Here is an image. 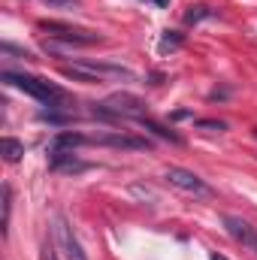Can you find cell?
<instances>
[{"instance_id":"17","label":"cell","mask_w":257,"mask_h":260,"mask_svg":"<svg viewBox=\"0 0 257 260\" xmlns=\"http://www.w3.org/2000/svg\"><path fill=\"white\" fill-rule=\"evenodd\" d=\"M182 118H191V112H188V109H179V112H173V121H182Z\"/></svg>"},{"instance_id":"15","label":"cell","mask_w":257,"mask_h":260,"mask_svg":"<svg viewBox=\"0 0 257 260\" xmlns=\"http://www.w3.org/2000/svg\"><path fill=\"white\" fill-rule=\"evenodd\" d=\"M43 3L52 6V9H67V12H76L82 6V0H43Z\"/></svg>"},{"instance_id":"9","label":"cell","mask_w":257,"mask_h":260,"mask_svg":"<svg viewBox=\"0 0 257 260\" xmlns=\"http://www.w3.org/2000/svg\"><path fill=\"white\" fill-rule=\"evenodd\" d=\"M79 145H88V136H85V133H73V130H61V133L49 142V148H67V151H73V148H79Z\"/></svg>"},{"instance_id":"3","label":"cell","mask_w":257,"mask_h":260,"mask_svg":"<svg viewBox=\"0 0 257 260\" xmlns=\"http://www.w3.org/2000/svg\"><path fill=\"white\" fill-rule=\"evenodd\" d=\"M40 30H46L52 40H61L70 49H82V46H97V43H103L100 34L85 30V27H73V24H64V21H40Z\"/></svg>"},{"instance_id":"18","label":"cell","mask_w":257,"mask_h":260,"mask_svg":"<svg viewBox=\"0 0 257 260\" xmlns=\"http://www.w3.org/2000/svg\"><path fill=\"white\" fill-rule=\"evenodd\" d=\"M151 3H154V6H167V0H151Z\"/></svg>"},{"instance_id":"14","label":"cell","mask_w":257,"mask_h":260,"mask_svg":"<svg viewBox=\"0 0 257 260\" xmlns=\"http://www.w3.org/2000/svg\"><path fill=\"white\" fill-rule=\"evenodd\" d=\"M9 215H12V188L3 185V236L9 233Z\"/></svg>"},{"instance_id":"11","label":"cell","mask_w":257,"mask_h":260,"mask_svg":"<svg viewBox=\"0 0 257 260\" xmlns=\"http://www.w3.org/2000/svg\"><path fill=\"white\" fill-rule=\"evenodd\" d=\"M21 154H24V145L18 139H12V136H3V160L6 164H18Z\"/></svg>"},{"instance_id":"13","label":"cell","mask_w":257,"mask_h":260,"mask_svg":"<svg viewBox=\"0 0 257 260\" xmlns=\"http://www.w3.org/2000/svg\"><path fill=\"white\" fill-rule=\"evenodd\" d=\"M182 43H185V37L179 30H167L160 40V52H176V49H182Z\"/></svg>"},{"instance_id":"20","label":"cell","mask_w":257,"mask_h":260,"mask_svg":"<svg viewBox=\"0 0 257 260\" xmlns=\"http://www.w3.org/2000/svg\"><path fill=\"white\" fill-rule=\"evenodd\" d=\"M46 260H55V254H49V257H46Z\"/></svg>"},{"instance_id":"10","label":"cell","mask_w":257,"mask_h":260,"mask_svg":"<svg viewBox=\"0 0 257 260\" xmlns=\"http://www.w3.org/2000/svg\"><path fill=\"white\" fill-rule=\"evenodd\" d=\"M136 124H139V127H145V130H151V133H154V136H160V139H170L173 145H182V136H179L176 130H170V127H164V124H157V121H151L148 115H145V118H139Z\"/></svg>"},{"instance_id":"19","label":"cell","mask_w":257,"mask_h":260,"mask_svg":"<svg viewBox=\"0 0 257 260\" xmlns=\"http://www.w3.org/2000/svg\"><path fill=\"white\" fill-rule=\"evenodd\" d=\"M212 260H227V257H221V254H212Z\"/></svg>"},{"instance_id":"2","label":"cell","mask_w":257,"mask_h":260,"mask_svg":"<svg viewBox=\"0 0 257 260\" xmlns=\"http://www.w3.org/2000/svg\"><path fill=\"white\" fill-rule=\"evenodd\" d=\"M3 82L6 85H15V88H21L24 94H30L34 100H40V103H46L49 109H67V94L58 88V85H52V82H46V79H37V76H24V73H3Z\"/></svg>"},{"instance_id":"4","label":"cell","mask_w":257,"mask_h":260,"mask_svg":"<svg viewBox=\"0 0 257 260\" xmlns=\"http://www.w3.org/2000/svg\"><path fill=\"white\" fill-rule=\"evenodd\" d=\"M103 106H106L115 118H121V121H127V118L139 121V118H145V112H148V106H145L139 97H133V94H121V91L112 94V97H106Z\"/></svg>"},{"instance_id":"5","label":"cell","mask_w":257,"mask_h":260,"mask_svg":"<svg viewBox=\"0 0 257 260\" xmlns=\"http://www.w3.org/2000/svg\"><path fill=\"white\" fill-rule=\"evenodd\" d=\"M88 145H106V148H127V151H148L151 142L142 139V136H130V133H118V130H109V133H94L88 136Z\"/></svg>"},{"instance_id":"16","label":"cell","mask_w":257,"mask_h":260,"mask_svg":"<svg viewBox=\"0 0 257 260\" xmlns=\"http://www.w3.org/2000/svg\"><path fill=\"white\" fill-rule=\"evenodd\" d=\"M197 127L209 130V133H221V130H227V124H224V121H215V118H200V121H197Z\"/></svg>"},{"instance_id":"1","label":"cell","mask_w":257,"mask_h":260,"mask_svg":"<svg viewBox=\"0 0 257 260\" xmlns=\"http://www.w3.org/2000/svg\"><path fill=\"white\" fill-rule=\"evenodd\" d=\"M61 76L73 82H85V85H97V82H136V73L121 64H109V61H73L61 67Z\"/></svg>"},{"instance_id":"21","label":"cell","mask_w":257,"mask_h":260,"mask_svg":"<svg viewBox=\"0 0 257 260\" xmlns=\"http://www.w3.org/2000/svg\"><path fill=\"white\" fill-rule=\"evenodd\" d=\"M254 136H257V130H254Z\"/></svg>"},{"instance_id":"8","label":"cell","mask_w":257,"mask_h":260,"mask_svg":"<svg viewBox=\"0 0 257 260\" xmlns=\"http://www.w3.org/2000/svg\"><path fill=\"white\" fill-rule=\"evenodd\" d=\"M55 242H58V248L64 251L67 260H88V254L82 251V245H79V239L73 236V230H70V224H67L64 215L55 218Z\"/></svg>"},{"instance_id":"12","label":"cell","mask_w":257,"mask_h":260,"mask_svg":"<svg viewBox=\"0 0 257 260\" xmlns=\"http://www.w3.org/2000/svg\"><path fill=\"white\" fill-rule=\"evenodd\" d=\"M206 18H215V9H209L206 3H197V6H191V9L185 12V24H200V21H206Z\"/></svg>"},{"instance_id":"7","label":"cell","mask_w":257,"mask_h":260,"mask_svg":"<svg viewBox=\"0 0 257 260\" xmlns=\"http://www.w3.org/2000/svg\"><path fill=\"white\" fill-rule=\"evenodd\" d=\"M221 224H224V230L230 233V239H236L245 251H251L257 257V227H251V224H248L245 218H239V215H224Z\"/></svg>"},{"instance_id":"6","label":"cell","mask_w":257,"mask_h":260,"mask_svg":"<svg viewBox=\"0 0 257 260\" xmlns=\"http://www.w3.org/2000/svg\"><path fill=\"white\" fill-rule=\"evenodd\" d=\"M167 182H170L173 188H179V191H185V194H194V197H212L215 194L197 173L182 170V167H170V170H167Z\"/></svg>"}]
</instances>
